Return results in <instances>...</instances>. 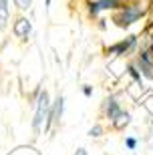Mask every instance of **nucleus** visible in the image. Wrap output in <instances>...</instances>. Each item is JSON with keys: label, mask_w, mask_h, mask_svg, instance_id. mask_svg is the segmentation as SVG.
<instances>
[{"label": "nucleus", "mask_w": 153, "mask_h": 155, "mask_svg": "<svg viewBox=\"0 0 153 155\" xmlns=\"http://www.w3.org/2000/svg\"><path fill=\"white\" fill-rule=\"evenodd\" d=\"M151 12V6L145 2V0H139V2H131V4H121L117 10L111 14V22L119 28H129L133 24H137L139 20L149 16Z\"/></svg>", "instance_id": "1"}, {"label": "nucleus", "mask_w": 153, "mask_h": 155, "mask_svg": "<svg viewBox=\"0 0 153 155\" xmlns=\"http://www.w3.org/2000/svg\"><path fill=\"white\" fill-rule=\"evenodd\" d=\"M139 35H127L125 38H119L117 42L109 45L103 48L105 57H115V58H129L133 57L139 48Z\"/></svg>", "instance_id": "2"}, {"label": "nucleus", "mask_w": 153, "mask_h": 155, "mask_svg": "<svg viewBox=\"0 0 153 155\" xmlns=\"http://www.w3.org/2000/svg\"><path fill=\"white\" fill-rule=\"evenodd\" d=\"M51 95L46 89H40L38 97L34 101V117H32V131H34V137L40 135V129L45 127L46 119H48V113H51Z\"/></svg>", "instance_id": "3"}, {"label": "nucleus", "mask_w": 153, "mask_h": 155, "mask_svg": "<svg viewBox=\"0 0 153 155\" xmlns=\"http://www.w3.org/2000/svg\"><path fill=\"white\" fill-rule=\"evenodd\" d=\"M85 12L91 20H99L101 14H113L121 6L119 0H85Z\"/></svg>", "instance_id": "4"}, {"label": "nucleus", "mask_w": 153, "mask_h": 155, "mask_svg": "<svg viewBox=\"0 0 153 155\" xmlns=\"http://www.w3.org/2000/svg\"><path fill=\"white\" fill-rule=\"evenodd\" d=\"M133 63L137 64V69L141 71L143 79H145V81H153V57H151V52L147 51V46H145V45L137 48Z\"/></svg>", "instance_id": "5"}, {"label": "nucleus", "mask_w": 153, "mask_h": 155, "mask_svg": "<svg viewBox=\"0 0 153 155\" xmlns=\"http://www.w3.org/2000/svg\"><path fill=\"white\" fill-rule=\"evenodd\" d=\"M12 36L20 42H26L32 36V18H28L26 14H18L12 18Z\"/></svg>", "instance_id": "6"}, {"label": "nucleus", "mask_w": 153, "mask_h": 155, "mask_svg": "<svg viewBox=\"0 0 153 155\" xmlns=\"http://www.w3.org/2000/svg\"><path fill=\"white\" fill-rule=\"evenodd\" d=\"M62 113H65V95L58 93L57 99L51 103V113H48V119L45 123V131H52V127H57L62 119Z\"/></svg>", "instance_id": "7"}, {"label": "nucleus", "mask_w": 153, "mask_h": 155, "mask_svg": "<svg viewBox=\"0 0 153 155\" xmlns=\"http://www.w3.org/2000/svg\"><path fill=\"white\" fill-rule=\"evenodd\" d=\"M121 111H123V107H121V103H119V99H117V95H109V97L103 99V103H101V115L105 117L109 123L117 119Z\"/></svg>", "instance_id": "8"}, {"label": "nucleus", "mask_w": 153, "mask_h": 155, "mask_svg": "<svg viewBox=\"0 0 153 155\" xmlns=\"http://www.w3.org/2000/svg\"><path fill=\"white\" fill-rule=\"evenodd\" d=\"M125 73H127V77H129L133 83H135L139 89H145V79H143V75H141V71L137 69V64L133 63V61H127L125 63Z\"/></svg>", "instance_id": "9"}, {"label": "nucleus", "mask_w": 153, "mask_h": 155, "mask_svg": "<svg viewBox=\"0 0 153 155\" xmlns=\"http://www.w3.org/2000/svg\"><path fill=\"white\" fill-rule=\"evenodd\" d=\"M12 18V0H0V30L8 28Z\"/></svg>", "instance_id": "10"}, {"label": "nucleus", "mask_w": 153, "mask_h": 155, "mask_svg": "<svg viewBox=\"0 0 153 155\" xmlns=\"http://www.w3.org/2000/svg\"><path fill=\"white\" fill-rule=\"evenodd\" d=\"M129 125H131V113L125 111V109L119 113V117L115 121H111V129H113V131H125Z\"/></svg>", "instance_id": "11"}, {"label": "nucleus", "mask_w": 153, "mask_h": 155, "mask_svg": "<svg viewBox=\"0 0 153 155\" xmlns=\"http://www.w3.org/2000/svg\"><path fill=\"white\" fill-rule=\"evenodd\" d=\"M12 4L18 10V14H24V12H28L32 8V0H12Z\"/></svg>", "instance_id": "12"}, {"label": "nucleus", "mask_w": 153, "mask_h": 155, "mask_svg": "<svg viewBox=\"0 0 153 155\" xmlns=\"http://www.w3.org/2000/svg\"><path fill=\"white\" fill-rule=\"evenodd\" d=\"M103 133H105V127H103L101 123H95V125L89 129V133H87V135H89V137H101Z\"/></svg>", "instance_id": "13"}, {"label": "nucleus", "mask_w": 153, "mask_h": 155, "mask_svg": "<svg viewBox=\"0 0 153 155\" xmlns=\"http://www.w3.org/2000/svg\"><path fill=\"white\" fill-rule=\"evenodd\" d=\"M139 147V141L135 137H125V149L127 151H135Z\"/></svg>", "instance_id": "14"}, {"label": "nucleus", "mask_w": 153, "mask_h": 155, "mask_svg": "<svg viewBox=\"0 0 153 155\" xmlns=\"http://www.w3.org/2000/svg\"><path fill=\"white\" fill-rule=\"evenodd\" d=\"M81 91H83V95H85L87 99H91L93 93H95V89H93V85H83V87H81Z\"/></svg>", "instance_id": "15"}, {"label": "nucleus", "mask_w": 153, "mask_h": 155, "mask_svg": "<svg viewBox=\"0 0 153 155\" xmlns=\"http://www.w3.org/2000/svg\"><path fill=\"white\" fill-rule=\"evenodd\" d=\"M97 26H99L101 30H105L107 28V20H105V18H99V20H97Z\"/></svg>", "instance_id": "16"}, {"label": "nucleus", "mask_w": 153, "mask_h": 155, "mask_svg": "<svg viewBox=\"0 0 153 155\" xmlns=\"http://www.w3.org/2000/svg\"><path fill=\"white\" fill-rule=\"evenodd\" d=\"M75 155H89V153H87V149H85V147H79V149L75 151Z\"/></svg>", "instance_id": "17"}, {"label": "nucleus", "mask_w": 153, "mask_h": 155, "mask_svg": "<svg viewBox=\"0 0 153 155\" xmlns=\"http://www.w3.org/2000/svg\"><path fill=\"white\" fill-rule=\"evenodd\" d=\"M51 6H52V0H45V8L46 10H51Z\"/></svg>", "instance_id": "18"}, {"label": "nucleus", "mask_w": 153, "mask_h": 155, "mask_svg": "<svg viewBox=\"0 0 153 155\" xmlns=\"http://www.w3.org/2000/svg\"><path fill=\"white\" fill-rule=\"evenodd\" d=\"M121 4H131V2H139V0H119Z\"/></svg>", "instance_id": "19"}]
</instances>
